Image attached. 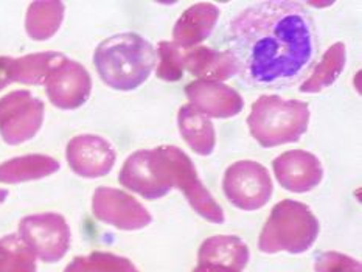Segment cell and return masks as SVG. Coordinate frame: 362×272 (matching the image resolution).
<instances>
[{"label":"cell","mask_w":362,"mask_h":272,"mask_svg":"<svg viewBox=\"0 0 362 272\" xmlns=\"http://www.w3.org/2000/svg\"><path fill=\"white\" fill-rule=\"evenodd\" d=\"M35 259L19 235L0 238V272H36Z\"/></svg>","instance_id":"23"},{"label":"cell","mask_w":362,"mask_h":272,"mask_svg":"<svg viewBox=\"0 0 362 272\" xmlns=\"http://www.w3.org/2000/svg\"><path fill=\"white\" fill-rule=\"evenodd\" d=\"M157 53H159L157 76L163 81H179L184 75V49H180L175 42L162 41L157 45Z\"/></svg>","instance_id":"25"},{"label":"cell","mask_w":362,"mask_h":272,"mask_svg":"<svg viewBox=\"0 0 362 272\" xmlns=\"http://www.w3.org/2000/svg\"><path fill=\"white\" fill-rule=\"evenodd\" d=\"M223 190L235 207L254 212L272 196V181L266 167L254 160H240L226 170Z\"/></svg>","instance_id":"7"},{"label":"cell","mask_w":362,"mask_h":272,"mask_svg":"<svg viewBox=\"0 0 362 272\" xmlns=\"http://www.w3.org/2000/svg\"><path fill=\"white\" fill-rule=\"evenodd\" d=\"M59 162L50 155L27 154L0 163V182L21 184L52 176L59 170Z\"/></svg>","instance_id":"19"},{"label":"cell","mask_w":362,"mask_h":272,"mask_svg":"<svg viewBox=\"0 0 362 272\" xmlns=\"http://www.w3.org/2000/svg\"><path fill=\"white\" fill-rule=\"evenodd\" d=\"M275 177L283 189L293 193H306L322 182L324 168L316 155L293 150L280 154L272 162Z\"/></svg>","instance_id":"12"},{"label":"cell","mask_w":362,"mask_h":272,"mask_svg":"<svg viewBox=\"0 0 362 272\" xmlns=\"http://www.w3.org/2000/svg\"><path fill=\"white\" fill-rule=\"evenodd\" d=\"M319 230L320 224L308 206L285 199L274 206L259 233L258 249L264 254H302L316 243Z\"/></svg>","instance_id":"4"},{"label":"cell","mask_w":362,"mask_h":272,"mask_svg":"<svg viewBox=\"0 0 362 272\" xmlns=\"http://www.w3.org/2000/svg\"><path fill=\"white\" fill-rule=\"evenodd\" d=\"M119 181L126 189L136 191L141 198L149 201L168 194L156 176L151 150H141L131 154L120 171Z\"/></svg>","instance_id":"16"},{"label":"cell","mask_w":362,"mask_h":272,"mask_svg":"<svg viewBox=\"0 0 362 272\" xmlns=\"http://www.w3.org/2000/svg\"><path fill=\"white\" fill-rule=\"evenodd\" d=\"M249 247L238 237L216 235L207 238L199 247V264H216V266L229 268L241 272L247 266Z\"/></svg>","instance_id":"17"},{"label":"cell","mask_w":362,"mask_h":272,"mask_svg":"<svg viewBox=\"0 0 362 272\" xmlns=\"http://www.w3.org/2000/svg\"><path fill=\"white\" fill-rule=\"evenodd\" d=\"M229 52L244 83L255 88H288L316 62V20L300 2L275 0L244 8L227 28Z\"/></svg>","instance_id":"1"},{"label":"cell","mask_w":362,"mask_h":272,"mask_svg":"<svg viewBox=\"0 0 362 272\" xmlns=\"http://www.w3.org/2000/svg\"><path fill=\"white\" fill-rule=\"evenodd\" d=\"M64 20V4L62 2H33L28 6L25 30L35 41H47L59 30Z\"/></svg>","instance_id":"22"},{"label":"cell","mask_w":362,"mask_h":272,"mask_svg":"<svg viewBox=\"0 0 362 272\" xmlns=\"http://www.w3.org/2000/svg\"><path fill=\"white\" fill-rule=\"evenodd\" d=\"M184 70L202 81H226L238 75V62L229 50H214L210 47H196L184 50Z\"/></svg>","instance_id":"14"},{"label":"cell","mask_w":362,"mask_h":272,"mask_svg":"<svg viewBox=\"0 0 362 272\" xmlns=\"http://www.w3.org/2000/svg\"><path fill=\"white\" fill-rule=\"evenodd\" d=\"M64 59V54L57 52L31 53L22 58H13V83L44 84L52 70Z\"/></svg>","instance_id":"20"},{"label":"cell","mask_w":362,"mask_h":272,"mask_svg":"<svg viewBox=\"0 0 362 272\" xmlns=\"http://www.w3.org/2000/svg\"><path fill=\"white\" fill-rule=\"evenodd\" d=\"M314 271L316 272H362V264L351 259V256L328 251L317 255L316 263H314Z\"/></svg>","instance_id":"26"},{"label":"cell","mask_w":362,"mask_h":272,"mask_svg":"<svg viewBox=\"0 0 362 272\" xmlns=\"http://www.w3.org/2000/svg\"><path fill=\"white\" fill-rule=\"evenodd\" d=\"M219 8L214 4L201 2L187 8L173 28V42L180 49H193L194 45L211 35L219 19Z\"/></svg>","instance_id":"15"},{"label":"cell","mask_w":362,"mask_h":272,"mask_svg":"<svg viewBox=\"0 0 362 272\" xmlns=\"http://www.w3.org/2000/svg\"><path fill=\"white\" fill-rule=\"evenodd\" d=\"M13 83V58L0 57V90Z\"/></svg>","instance_id":"27"},{"label":"cell","mask_w":362,"mask_h":272,"mask_svg":"<svg viewBox=\"0 0 362 272\" xmlns=\"http://www.w3.org/2000/svg\"><path fill=\"white\" fill-rule=\"evenodd\" d=\"M157 61L154 47L137 33H120L105 39L93 64L103 83L115 90H134L151 75Z\"/></svg>","instance_id":"2"},{"label":"cell","mask_w":362,"mask_h":272,"mask_svg":"<svg viewBox=\"0 0 362 272\" xmlns=\"http://www.w3.org/2000/svg\"><path fill=\"white\" fill-rule=\"evenodd\" d=\"M69 167L81 177H103L112 170L117 154L103 137L83 134L70 140L66 150Z\"/></svg>","instance_id":"11"},{"label":"cell","mask_w":362,"mask_h":272,"mask_svg":"<svg viewBox=\"0 0 362 272\" xmlns=\"http://www.w3.org/2000/svg\"><path fill=\"white\" fill-rule=\"evenodd\" d=\"M179 131L187 145L199 155H210L215 151V126L209 117L201 114L192 105H184L177 114Z\"/></svg>","instance_id":"18"},{"label":"cell","mask_w":362,"mask_h":272,"mask_svg":"<svg viewBox=\"0 0 362 272\" xmlns=\"http://www.w3.org/2000/svg\"><path fill=\"white\" fill-rule=\"evenodd\" d=\"M185 95L194 109L214 119H230L238 115L244 107L240 93L223 83L193 81L187 84Z\"/></svg>","instance_id":"13"},{"label":"cell","mask_w":362,"mask_h":272,"mask_svg":"<svg viewBox=\"0 0 362 272\" xmlns=\"http://www.w3.org/2000/svg\"><path fill=\"white\" fill-rule=\"evenodd\" d=\"M70 227L58 213L25 216L19 224V238L28 251L45 263H57L70 247Z\"/></svg>","instance_id":"6"},{"label":"cell","mask_w":362,"mask_h":272,"mask_svg":"<svg viewBox=\"0 0 362 272\" xmlns=\"http://www.w3.org/2000/svg\"><path fill=\"white\" fill-rule=\"evenodd\" d=\"M97 220L120 230H140L151 224L153 216L131 194L111 187H98L92 198Z\"/></svg>","instance_id":"9"},{"label":"cell","mask_w":362,"mask_h":272,"mask_svg":"<svg viewBox=\"0 0 362 272\" xmlns=\"http://www.w3.org/2000/svg\"><path fill=\"white\" fill-rule=\"evenodd\" d=\"M308 103L279 95L259 97L247 117L250 134L263 148L297 142L308 129Z\"/></svg>","instance_id":"3"},{"label":"cell","mask_w":362,"mask_h":272,"mask_svg":"<svg viewBox=\"0 0 362 272\" xmlns=\"http://www.w3.org/2000/svg\"><path fill=\"white\" fill-rule=\"evenodd\" d=\"M193 272H238V271L216 266V264H198Z\"/></svg>","instance_id":"28"},{"label":"cell","mask_w":362,"mask_h":272,"mask_svg":"<svg viewBox=\"0 0 362 272\" xmlns=\"http://www.w3.org/2000/svg\"><path fill=\"white\" fill-rule=\"evenodd\" d=\"M347 62V49L344 42H336L325 52L313 75L300 85V92L317 93L329 88L341 76Z\"/></svg>","instance_id":"21"},{"label":"cell","mask_w":362,"mask_h":272,"mask_svg":"<svg viewBox=\"0 0 362 272\" xmlns=\"http://www.w3.org/2000/svg\"><path fill=\"white\" fill-rule=\"evenodd\" d=\"M6 198H8V190L0 189V204H2V202H4Z\"/></svg>","instance_id":"29"},{"label":"cell","mask_w":362,"mask_h":272,"mask_svg":"<svg viewBox=\"0 0 362 272\" xmlns=\"http://www.w3.org/2000/svg\"><path fill=\"white\" fill-rule=\"evenodd\" d=\"M157 151L160 154L165 175H167L165 177L171 189L176 187L182 191L194 212L206 218L207 221L215 224L224 223L226 216L223 207L204 187L192 159L180 148L173 145L157 146Z\"/></svg>","instance_id":"5"},{"label":"cell","mask_w":362,"mask_h":272,"mask_svg":"<svg viewBox=\"0 0 362 272\" xmlns=\"http://www.w3.org/2000/svg\"><path fill=\"white\" fill-rule=\"evenodd\" d=\"M45 92L50 103L64 111H74L89 100L92 78L80 62L64 59L45 80Z\"/></svg>","instance_id":"10"},{"label":"cell","mask_w":362,"mask_h":272,"mask_svg":"<svg viewBox=\"0 0 362 272\" xmlns=\"http://www.w3.org/2000/svg\"><path fill=\"white\" fill-rule=\"evenodd\" d=\"M64 272H139L126 256L111 252H92L86 256H76Z\"/></svg>","instance_id":"24"},{"label":"cell","mask_w":362,"mask_h":272,"mask_svg":"<svg viewBox=\"0 0 362 272\" xmlns=\"http://www.w3.org/2000/svg\"><path fill=\"white\" fill-rule=\"evenodd\" d=\"M44 103L28 90H14L0 98V136L8 145L33 138L44 123Z\"/></svg>","instance_id":"8"}]
</instances>
